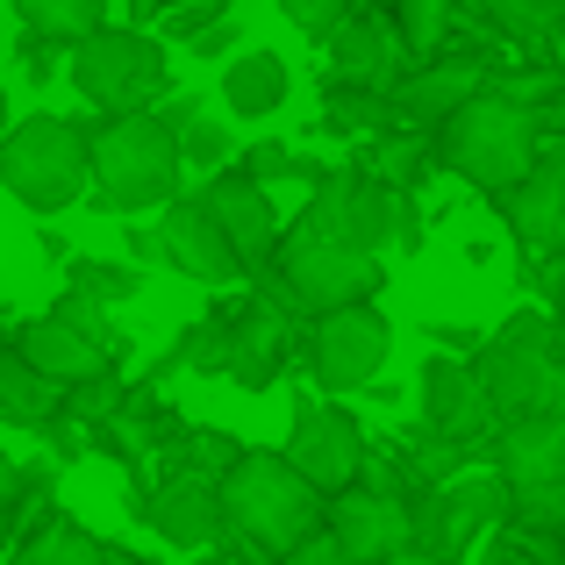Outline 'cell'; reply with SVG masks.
Wrapping results in <instances>:
<instances>
[{
  "mask_svg": "<svg viewBox=\"0 0 565 565\" xmlns=\"http://www.w3.org/2000/svg\"><path fill=\"white\" fill-rule=\"evenodd\" d=\"M466 365L480 373L494 423H523V415H537L544 373H552V322H544V316L501 322V330L480 344V359H466Z\"/></svg>",
  "mask_w": 565,
  "mask_h": 565,
  "instance_id": "30bf717a",
  "label": "cell"
},
{
  "mask_svg": "<svg viewBox=\"0 0 565 565\" xmlns=\"http://www.w3.org/2000/svg\"><path fill=\"white\" fill-rule=\"evenodd\" d=\"M137 523L151 530L158 544H172V552H193L201 558L207 544L222 537V501L207 480H193V472H180V480H158L151 494H137Z\"/></svg>",
  "mask_w": 565,
  "mask_h": 565,
  "instance_id": "2e32d148",
  "label": "cell"
},
{
  "mask_svg": "<svg viewBox=\"0 0 565 565\" xmlns=\"http://www.w3.org/2000/svg\"><path fill=\"white\" fill-rule=\"evenodd\" d=\"M8 122H14V100H8V79H0V137H8Z\"/></svg>",
  "mask_w": 565,
  "mask_h": 565,
  "instance_id": "7bdbcfd3",
  "label": "cell"
},
{
  "mask_svg": "<svg viewBox=\"0 0 565 565\" xmlns=\"http://www.w3.org/2000/svg\"><path fill=\"white\" fill-rule=\"evenodd\" d=\"M279 14H287L294 29H301V36H316V43H330L337 29H344V0H279Z\"/></svg>",
  "mask_w": 565,
  "mask_h": 565,
  "instance_id": "e575fe53",
  "label": "cell"
},
{
  "mask_svg": "<svg viewBox=\"0 0 565 565\" xmlns=\"http://www.w3.org/2000/svg\"><path fill=\"white\" fill-rule=\"evenodd\" d=\"M429 166H437L429 137H401V143H386V158H380L373 180H380L386 193H408V186H423V180H429Z\"/></svg>",
  "mask_w": 565,
  "mask_h": 565,
  "instance_id": "f546056e",
  "label": "cell"
},
{
  "mask_svg": "<svg viewBox=\"0 0 565 565\" xmlns=\"http://www.w3.org/2000/svg\"><path fill=\"white\" fill-rule=\"evenodd\" d=\"M215 501H222V530H236L250 552L273 558V565L287 552H301L322 530V501L279 466V451H244L215 480Z\"/></svg>",
  "mask_w": 565,
  "mask_h": 565,
  "instance_id": "7a4b0ae2",
  "label": "cell"
},
{
  "mask_svg": "<svg viewBox=\"0 0 565 565\" xmlns=\"http://www.w3.org/2000/svg\"><path fill=\"white\" fill-rule=\"evenodd\" d=\"M322 115H330L337 129H373L380 115H386V100H373V94H344V86H322Z\"/></svg>",
  "mask_w": 565,
  "mask_h": 565,
  "instance_id": "d590c367",
  "label": "cell"
},
{
  "mask_svg": "<svg viewBox=\"0 0 565 565\" xmlns=\"http://www.w3.org/2000/svg\"><path fill=\"white\" fill-rule=\"evenodd\" d=\"M193 207L215 222V236L230 244V258L244 265V279L250 273H273L287 222H279V207H273V193H265V186H250L244 172H207V180L193 186Z\"/></svg>",
  "mask_w": 565,
  "mask_h": 565,
  "instance_id": "7c38bea8",
  "label": "cell"
},
{
  "mask_svg": "<svg viewBox=\"0 0 565 565\" xmlns=\"http://www.w3.org/2000/svg\"><path fill=\"white\" fill-rule=\"evenodd\" d=\"M444 501H451L458 544H472L480 530L509 523V494H501V480H494V472H487V480H451V487H444Z\"/></svg>",
  "mask_w": 565,
  "mask_h": 565,
  "instance_id": "83f0119b",
  "label": "cell"
},
{
  "mask_svg": "<svg viewBox=\"0 0 565 565\" xmlns=\"http://www.w3.org/2000/svg\"><path fill=\"white\" fill-rule=\"evenodd\" d=\"M201 365H222L236 386H273L279 365H287V322H279L273 308H244V316L215 337V351H207Z\"/></svg>",
  "mask_w": 565,
  "mask_h": 565,
  "instance_id": "ffe728a7",
  "label": "cell"
},
{
  "mask_svg": "<svg viewBox=\"0 0 565 565\" xmlns=\"http://www.w3.org/2000/svg\"><path fill=\"white\" fill-rule=\"evenodd\" d=\"M423 429L451 451V444H480L494 429V408H487V386L466 359H429L423 365Z\"/></svg>",
  "mask_w": 565,
  "mask_h": 565,
  "instance_id": "9a60e30c",
  "label": "cell"
},
{
  "mask_svg": "<svg viewBox=\"0 0 565 565\" xmlns=\"http://www.w3.org/2000/svg\"><path fill=\"white\" fill-rule=\"evenodd\" d=\"M287 172H294V151H287V143H250V151H244V180H250V186L273 193Z\"/></svg>",
  "mask_w": 565,
  "mask_h": 565,
  "instance_id": "8d00e7d4",
  "label": "cell"
},
{
  "mask_svg": "<svg viewBox=\"0 0 565 565\" xmlns=\"http://www.w3.org/2000/svg\"><path fill=\"white\" fill-rule=\"evenodd\" d=\"M558 558H565V523H558Z\"/></svg>",
  "mask_w": 565,
  "mask_h": 565,
  "instance_id": "c3c4849f",
  "label": "cell"
},
{
  "mask_svg": "<svg viewBox=\"0 0 565 565\" xmlns=\"http://www.w3.org/2000/svg\"><path fill=\"white\" fill-rule=\"evenodd\" d=\"M544 166H552V172H558V186H565V143H558V151H552V158H544Z\"/></svg>",
  "mask_w": 565,
  "mask_h": 565,
  "instance_id": "f6af8a7d",
  "label": "cell"
},
{
  "mask_svg": "<svg viewBox=\"0 0 565 565\" xmlns=\"http://www.w3.org/2000/svg\"><path fill=\"white\" fill-rule=\"evenodd\" d=\"M36 437H43V466H51V472H57V466H79V458L94 451V429H86V423H72L65 408H57L51 423L36 429Z\"/></svg>",
  "mask_w": 565,
  "mask_h": 565,
  "instance_id": "836d02e7",
  "label": "cell"
},
{
  "mask_svg": "<svg viewBox=\"0 0 565 565\" xmlns=\"http://www.w3.org/2000/svg\"><path fill=\"white\" fill-rule=\"evenodd\" d=\"M122 244H129L122 265H137V273H143V265H166V250H158V230H151V222H122Z\"/></svg>",
  "mask_w": 565,
  "mask_h": 565,
  "instance_id": "74e56055",
  "label": "cell"
},
{
  "mask_svg": "<svg viewBox=\"0 0 565 565\" xmlns=\"http://www.w3.org/2000/svg\"><path fill=\"white\" fill-rule=\"evenodd\" d=\"M558 244H565V230H558Z\"/></svg>",
  "mask_w": 565,
  "mask_h": 565,
  "instance_id": "681fc988",
  "label": "cell"
},
{
  "mask_svg": "<svg viewBox=\"0 0 565 565\" xmlns=\"http://www.w3.org/2000/svg\"><path fill=\"white\" fill-rule=\"evenodd\" d=\"M501 494H509V515L537 530H558L565 523V423L552 415H523V423H501Z\"/></svg>",
  "mask_w": 565,
  "mask_h": 565,
  "instance_id": "ba28073f",
  "label": "cell"
},
{
  "mask_svg": "<svg viewBox=\"0 0 565 565\" xmlns=\"http://www.w3.org/2000/svg\"><path fill=\"white\" fill-rule=\"evenodd\" d=\"M86 193L94 207L108 215H158L186 193V172H180V143L151 122V115H115V122H94L86 137Z\"/></svg>",
  "mask_w": 565,
  "mask_h": 565,
  "instance_id": "6da1fadb",
  "label": "cell"
},
{
  "mask_svg": "<svg viewBox=\"0 0 565 565\" xmlns=\"http://www.w3.org/2000/svg\"><path fill=\"white\" fill-rule=\"evenodd\" d=\"M287 94H294V72H287V57L279 51H236L230 65H222V108L236 115V122H273L279 108H287Z\"/></svg>",
  "mask_w": 565,
  "mask_h": 565,
  "instance_id": "44dd1931",
  "label": "cell"
},
{
  "mask_svg": "<svg viewBox=\"0 0 565 565\" xmlns=\"http://www.w3.org/2000/svg\"><path fill=\"white\" fill-rule=\"evenodd\" d=\"M14 57H22V72H29V86H51L57 79V51H43V43H14Z\"/></svg>",
  "mask_w": 565,
  "mask_h": 565,
  "instance_id": "f35d334b",
  "label": "cell"
},
{
  "mask_svg": "<svg viewBox=\"0 0 565 565\" xmlns=\"http://www.w3.org/2000/svg\"><path fill=\"white\" fill-rule=\"evenodd\" d=\"M14 501H22L14 494V458L0 451V537H8V523H14Z\"/></svg>",
  "mask_w": 565,
  "mask_h": 565,
  "instance_id": "b9f144b4",
  "label": "cell"
},
{
  "mask_svg": "<svg viewBox=\"0 0 565 565\" xmlns=\"http://www.w3.org/2000/svg\"><path fill=\"white\" fill-rule=\"evenodd\" d=\"M558 22H565V8H523V0H494V8H487V29H501V36H515V43H544Z\"/></svg>",
  "mask_w": 565,
  "mask_h": 565,
  "instance_id": "1f68e13d",
  "label": "cell"
},
{
  "mask_svg": "<svg viewBox=\"0 0 565 565\" xmlns=\"http://www.w3.org/2000/svg\"><path fill=\"white\" fill-rule=\"evenodd\" d=\"M14 22H22L29 43H43V51H79L94 29H108L115 14L100 8V0H14Z\"/></svg>",
  "mask_w": 565,
  "mask_h": 565,
  "instance_id": "603a6c76",
  "label": "cell"
},
{
  "mask_svg": "<svg viewBox=\"0 0 565 565\" xmlns=\"http://www.w3.org/2000/svg\"><path fill=\"white\" fill-rule=\"evenodd\" d=\"M429 151H437V166H451L466 186L480 193H509L523 172H537V151H544V115L515 108V100H501L494 86H487L480 100H466V108L451 115V122L429 137Z\"/></svg>",
  "mask_w": 565,
  "mask_h": 565,
  "instance_id": "3957f363",
  "label": "cell"
},
{
  "mask_svg": "<svg viewBox=\"0 0 565 565\" xmlns=\"http://www.w3.org/2000/svg\"><path fill=\"white\" fill-rule=\"evenodd\" d=\"M279 279H265V287H279V301H294L308 322L316 316H337V308H365L380 294V258H359V250L344 244H322V236H279Z\"/></svg>",
  "mask_w": 565,
  "mask_h": 565,
  "instance_id": "52a82bcc",
  "label": "cell"
},
{
  "mask_svg": "<svg viewBox=\"0 0 565 565\" xmlns=\"http://www.w3.org/2000/svg\"><path fill=\"white\" fill-rule=\"evenodd\" d=\"M86 137L94 122L72 115H14L0 137V186L8 201H22L29 215H57V207L86 201Z\"/></svg>",
  "mask_w": 565,
  "mask_h": 565,
  "instance_id": "277c9868",
  "label": "cell"
},
{
  "mask_svg": "<svg viewBox=\"0 0 565 565\" xmlns=\"http://www.w3.org/2000/svg\"><path fill=\"white\" fill-rule=\"evenodd\" d=\"M186 565H236L230 552H201V558H186Z\"/></svg>",
  "mask_w": 565,
  "mask_h": 565,
  "instance_id": "ee69618b",
  "label": "cell"
},
{
  "mask_svg": "<svg viewBox=\"0 0 565 565\" xmlns=\"http://www.w3.org/2000/svg\"><path fill=\"white\" fill-rule=\"evenodd\" d=\"M57 408H65V415H72V423H86V429H100V423H108V415H115V408H122V373H115V365H108V373H100V380H86V386H72V394H65V401H57Z\"/></svg>",
  "mask_w": 565,
  "mask_h": 565,
  "instance_id": "4dcf8cb0",
  "label": "cell"
},
{
  "mask_svg": "<svg viewBox=\"0 0 565 565\" xmlns=\"http://www.w3.org/2000/svg\"><path fill=\"white\" fill-rule=\"evenodd\" d=\"M294 236H322V244H344L359 258H386V244H415V207L359 166L322 172V186L308 201V215L294 222Z\"/></svg>",
  "mask_w": 565,
  "mask_h": 565,
  "instance_id": "8992f818",
  "label": "cell"
},
{
  "mask_svg": "<svg viewBox=\"0 0 565 565\" xmlns=\"http://www.w3.org/2000/svg\"><path fill=\"white\" fill-rule=\"evenodd\" d=\"M322 537H330L351 565H386V558L408 552V509L351 487V494L322 501Z\"/></svg>",
  "mask_w": 565,
  "mask_h": 565,
  "instance_id": "5bb4252c",
  "label": "cell"
},
{
  "mask_svg": "<svg viewBox=\"0 0 565 565\" xmlns=\"http://www.w3.org/2000/svg\"><path fill=\"white\" fill-rule=\"evenodd\" d=\"M386 29H394L401 57L415 65H429V57H444V36H451V8L444 0H408V8H386Z\"/></svg>",
  "mask_w": 565,
  "mask_h": 565,
  "instance_id": "4316f807",
  "label": "cell"
},
{
  "mask_svg": "<svg viewBox=\"0 0 565 565\" xmlns=\"http://www.w3.org/2000/svg\"><path fill=\"white\" fill-rule=\"evenodd\" d=\"M494 207H501V222H509V236L530 244V250L558 244V230H565V186L544 158H537V172H523L509 193H494Z\"/></svg>",
  "mask_w": 565,
  "mask_h": 565,
  "instance_id": "7402d4cb",
  "label": "cell"
},
{
  "mask_svg": "<svg viewBox=\"0 0 565 565\" xmlns=\"http://www.w3.org/2000/svg\"><path fill=\"white\" fill-rule=\"evenodd\" d=\"M236 51H244V36H236V22H215V29H207L201 43H193V57H207V65H215V57H236Z\"/></svg>",
  "mask_w": 565,
  "mask_h": 565,
  "instance_id": "ab89813d",
  "label": "cell"
},
{
  "mask_svg": "<svg viewBox=\"0 0 565 565\" xmlns=\"http://www.w3.org/2000/svg\"><path fill=\"white\" fill-rule=\"evenodd\" d=\"M108 558V544L94 537L86 523H72V515H43L36 530H29L22 544H14V565H100Z\"/></svg>",
  "mask_w": 565,
  "mask_h": 565,
  "instance_id": "cb8c5ba5",
  "label": "cell"
},
{
  "mask_svg": "<svg viewBox=\"0 0 565 565\" xmlns=\"http://www.w3.org/2000/svg\"><path fill=\"white\" fill-rule=\"evenodd\" d=\"M365 451H373V444H365L359 415H351L344 401H301V408H294L287 444H279V466H287L316 501H337V494L359 487Z\"/></svg>",
  "mask_w": 565,
  "mask_h": 565,
  "instance_id": "9c48e42d",
  "label": "cell"
},
{
  "mask_svg": "<svg viewBox=\"0 0 565 565\" xmlns=\"http://www.w3.org/2000/svg\"><path fill=\"white\" fill-rule=\"evenodd\" d=\"M480 94H487V65L480 57H429V65H415L408 79L386 94V108H394L401 122H415V129L437 137V129L451 122L466 100H480Z\"/></svg>",
  "mask_w": 565,
  "mask_h": 565,
  "instance_id": "e0dca14e",
  "label": "cell"
},
{
  "mask_svg": "<svg viewBox=\"0 0 565 565\" xmlns=\"http://www.w3.org/2000/svg\"><path fill=\"white\" fill-rule=\"evenodd\" d=\"M65 72H72V86H79L86 108H100L115 122V115H143L158 94H166L172 57H166V43H151L143 29L108 22V29H94L79 51H65Z\"/></svg>",
  "mask_w": 565,
  "mask_h": 565,
  "instance_id": "5b68a950",
  "label": "cell"
},
{
  "mask_svg": "<svg viewBox=\"0 0 565 565\" xmlns=\"http://www.w3.org/2000/svg\"><path fill=\"white\" fill-rule=\"evenodd\" d=\"M401 79H408V57H401V43H394V29H386V14L351 8L344 29L322 43V86H344V94H373V100H386Z\"/></svg>",
  "mask_w": 565,
  "mask_h": 565,
  "instance_id": "4fadbf2b",
  "label": "cell"
},
{
  "mask_svg": "<svg viewBox=\"0 0 565 565\" xmlns=\"http://www.w3.org/2000/svg\"><path fill=\"white\" fill-rule=\"evenodd\" d=\"M100 565H143V558H129V552H115V544H108V558H100Z\"/></svg>",
  "mask_w": 565,
  "mask_h": 565,
  "instance_id": "bcb514c9",
  "label": "cell"
},
{
  "mask_svg": "<svg viewBox=\"0 0 565 565\" xmlns=\"http://www.w3.org/2000/svg\"><path fill=\"white\" fill-rule=\"evenodd\" d=\"M51 322H65L72 337H86V344H100V351H115V322H108V308H94V301H79V294H57V308H43Z\"/></svg>",
  "mask_w": 565,
  "mask_h": 565,
  "instance_id": "d6a6232c",
  "label": "cell"
},
{
  "mask_svg": "<svg viewBox=\"0 0 565 565\" xmlns=\"http://www.w3.org/2000/svg\"><path fill=\"white\" fill-rule=\"evenodd\" d=\"M386 565H437V558H415V552H401V558H386Z\"/></svg>",
  "mask_w": 565,
  "mask_h": 565,
  "instance_id": "7dc6e473",
  "label": "cell"
},
{
  "mask_svg": "<svg viewBox=\"0 0 565 565\" xmlns=\"http://www.w3.org/2000/svg\"><path fill=\"white\" fill-rule=\"evenodd\" d=\"M230 151H236L230 122L222 115H193V129L180 137V172H215V166H230Z\"/></svg>",
  "mask_w": 565,
  "mask_h": 565,
  "instance_id": "f1b7e54d",
  "label": "cell"
},
{
  "mask_svg": "<svg viewBox=\"0 0 565 565\" xmlns=\"http://www.w3.org/2000/svg\"><path fill=\"white\" fill-rule=\"evenodd\" d=\"M158 250H166L172 273H186L193 287H244V265L230 258V244L215 236V222L193 207V193H180L172 207H158Z\"/></svg>",
  "mask_w": 565,
  "mask_h": 565,
  "instance_id": "ac0fdd59",
  "label": "cell"
},
{
  "mask_svg": "<svg viewBox=\"0 0 565 565\" xmlns=\"http://www.w3.org/2000/svg\"><path fill=\"white\" fill-rule=\"evenodd\" d=\"M386 359H394V322H386L373 301L308 322V373H316L322 394H359V386H373L386 373Z\"/></svg>",
  "mask_w": 565,
  "mask_h": 565,
  "instance_id": "8fae6325",
  "label": "cell"
},
{
  "mask_svg": "<svg viewBox=\"0 0 565 565\" xmlns=\"http://www.w3.org/2000/svg\"><path fill=\"white\" fill-rule=\"evenodd\" d=\"M8 351H14V359H22L36 380H51L57 394H72V386H86V380H100V373H108V351H100V344H86V337H72L65 322H51V316L14 322Z\"/></svg>",
  "mask_w": 565,
  "mask_h": 565,
  "instance_id": "d6986e66",
  "label": "cell"
},
{
  "mask_svg": "<svg viewBox=\"0 0 565 565\" xmlns=\"http://www.w3.org/2000/svg\"><path fill=\"white\" fill-rule=\"evenodd\" d=\"M279 565H351V558H344V552H337V544H330V537H322V530H316V537H308L301 552H287Z\"/></svg>",
  "mask_w": 565,
  "mask_h": 565,
  "instance_id": "60d3db41",
  "label": "cell"
},
{
  "mask_svg": "<svg viewBox=\"0 0 565 565\" xmlns=\"http://www.w3.org/2000/svg\"><path fill=\"white\" fill-rule=\"evenodd\" d=\"M57 386L51 380H36L22 359H14L8 344H0V423H14V429H43L57 415Z\"/></svg>",
  "mask_w": 565,
  "mask_h": 565,
  "instance_id": "d4e9b609",
  "label": "cell"
},
{
  "mask_svg": "<svg viewBox=\"0 0 565 565\" xmlns=\"http://www.w3.org/2000/svg\"><path fill=\"white\" fill-rule=\"evenodd\" d=\"M65 294H79V301H94V308H122V301H137V294H143V273H137V265H122V258L72 250V258H65Z\"/></svg>",
  "mask_w": 565,
  "mask_h": 565,
  "instance_id": "484cf974",
  "label": "cell"
}]
</instances>
